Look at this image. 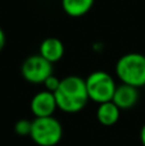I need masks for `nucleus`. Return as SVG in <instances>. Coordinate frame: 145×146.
I'll list each match as a JSON object with an SVG mask.
<instances>
[{
    "instance_id": "1",
    "label": "nucleus",
    "mask_w": 145,
    "mask_h": 146,
    "mask_svg": "<svg viewBox=\"0 0 145 146\" xmlns=\"http://www.w3.org/2000/svg\"><path fill=\"white\" fill-rule=\"evenodd\" d=\"M54 95L57 106L64 113H78L86 106L89 100L86 82L78 76L62 78L59 88Z\"/></svg>"
},
{
    "instance_id": "2",
    "label": "nucleus",
    "mask_w": 145,
    "mask_h": 146,
    "mask_svg": "<svg viewBox=\"0 0 145 146\" xmlns=\"http://www.w3.org/2000/svg\"><path fill=\"white\" fill-rule=\"evenodd\" d=\"M116 76L125 85L134 87L145 86V55L140 53H127L116 63Z\"/></svg>"
},
{
    "instance_id": "3",
    "label": "nucleus",
    "mask_w": 145,
    "mask_h": 146,
    "mask_svg": "<svg viewBox=\"0 0 145 146\" xmlns=\"http://www.w3.org/2000/svg\"><path fill=\"white\" fill-rule=\"evenodd\" d=\"M85 82H86L89 100H92L98 104L108 103L113 100V95L116 92L117 85L108 72L95 71L90 73Z\"/></svg>"
},
{
    "instance_id": "4",
    "label": "nucleus",
    "mask_w": 145,
    "mask_h": 146,
    "mask_svg": "<svg viewBox=\"0 0 145 146\" xmlns=\"http://www.w3.org/2000/svg\"><path fill=\"white\" fill-rule=\"evenodd\" d=\"M31 139L39 146H55L62 140L63 128L54 117H43L32 121Z\"/></svg>"
},
{
    "instance_id": "5",
    "label": "nucleus",
    "mask_w": 145,
    "mask_h": 146,
    "mask_svg": "<svg viewBox=\"0 0 145 146\" xmlns=\"http://www.w3.org/2000/svg\"><path fill=\"white\" fill-rule=\"evenodd\" d=\"M21 73L27 82L40 85L45 82L49 76L53 74V64L44 59L40 54H35L23 60Z\"/></svg>"
},
{
    "instance_id": "6",
    "label": "nucleus",
    "mask_w": 145,
    "mask_h": 146,
    "mask_svg": "<svg viewBox=\"0 0 145 146\" xmlns=\"http://www.w3.org/2000/svg\"><path fill=\"white\" fill-rule=\"evenodd\" d=\"M31 111L36 118L53 117L57 106L55 95L50 91H40L31 99Z\"/></svg>"
},
{
    "instance_id": "7",
    "label": "nucleus",
    "mask_w": 145,
    "mask_h": 146,
    "mask_svg": "<svg viewBox=\"0 0 145 146\" xmlns=\"http://www.w3.org/2000/svg\"><path fill=\"white\" fill-rule=\"evenodd\" d=\"M139 100V91L136 87L130 85H125L121 83L120 86H117L116 92L113 95V103L118 106L120 109L127 110L136 105Z\"/></svg>"
},
{
    "instance_id": "8",
    "label": "nucleus",
    "mask_w": 145,
    "mask_h": 146,
    "mask_svg": "<svg viewBox=\"0 0 145 146\" xmlns=\"http://www.w3.org/2000/svg\"><path fill=\"white\" fill-rule=\"evenodd\" d=\"M39 54L51 64L59 62L64 55V45L58 37H46L41 41Z\"/></svg>"
},
{
    "instance_id": "9",
    "label": "nucleus",
    "mask_w": 145,
    "mask_h": 146,
    "mask_svg": "<svg viewBox=\"0 0 145 146\" xmlns=\"http://www.w3.org/2000/svg\"><path fill=\"white\" fill-rule=\"evenodd\" d=\"M95 0H62V9L67 15L78 18L87 14L94 7Z\"/></svg>"
},
{
    "instance_id": "10",
    "label": "nucleus",
    "mask_w": 145,
    "mask_h": 146,
    "mask_svg": "<svg viewBox=\"0 0 145 146\" xmlns=\"http://www.w3.org/2000/svg\"><path fill=\"white\" fill-rule=\"evenodd\" d=\"M121 109L116 105L113 101L99 104L96 110V118L100 124L103 126H113L120 119Z\"/></svg>"
},
{
    "instance_id": "11",
    "label": "nucleus",
    "mask_w": 145,
    "mask_h": 146,
    "mask_svg": "<svg viewBox=\"0 0 145 146\" xmlns=\"http://www.w3.org/2000/svg\"><path fill=\"white\" fill-rule=\"evenodd\" d=\"M14 129L19 136H30L31 129H32V122L27 121V119H21L15 123Z\"/></svg>"
},
{
    "instance_id": "12",
    "label": "nucleus",
    "mask_w": 145,
    "mask_h": 146,
    "mask_svg": "<svg viewBox=\"0 0 145 146\" xmlns=\"http://www.w3.org/2000/svg\"><path fill=\"white\" fill-rule=\"evenodd\" d=\"M61 81L62 80H59L57 76H54V74H51V76H49L48 78L45 80V82L43 83L44 86H45V90L46 91H50V92H55L59 88V85H61Z\"/></svg>"
},
{
    "instance_id": "13",
    "label": "nucleus",
    "mask_w": 145,
    "mask_h": 146,
    "mask_svg": "<svg viewBox=\"0 0 145 146\" xmlns=\"http://www.w3.org/2000/svg\"><path fill=\"white\" fill-rule=\"evenodd\" d=\"M4 46H5V33L3 31V28L0 27V51L4 49Z\"/></svg>"
},
{
    "instance_id": "14",
    "label": "nucleus",
    "mask_w": 145,
    "mask_h": 146,
    "mask_svg": "<svg viewBox=\"0 0 145 146\" xmlns=\"http://www.w3.org/2000/svg\"><path fill=\"white\" fill-rule=\"evenodd\" d=\"M140 140H141V144L145 146V124L143 126V128H141V131H140Z\"/></svg>"
},
{
    "instance_id": "15",
    "label": "nucleus",
    "mask_w": 145,
    "mask_h": 146,
    "mask_svg": "<svg viewBox=\"0 0 145 146\" xmlns=\"http://www.w3.org/2000/svg\"><path fill=\"white\" fill-rule=\"evenodd\" d=\"M144 87H145V86H144Z\"/></svg>"
}]
</instances>
